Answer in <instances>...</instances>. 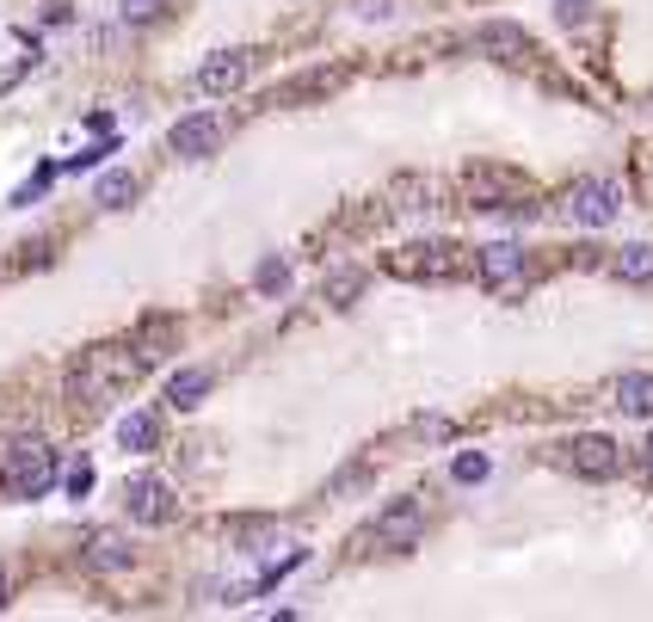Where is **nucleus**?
<instances>
[{
	"mask_svg": "<svg viewBox=\"0 0 653 622\" xmlns=\"http://www.w3.org/2000/svg\"><path fill=\"white\" fill-rule=\"evenodd\" d=\"M0 487H7V499H44L56 487V451L44 437H19L0 463Z\"/></svg>",
	"mask_w": 653,
	"mask_h": 622,
	"instance_id": "1",
	"label": "nucleus"
},
{
	"mask_svg": "<svg viewBox=\"0 0 653 622\" xmlns=\"http://www.w3.org/2000/svg\"><path fill=\"white\" fill-rule=\"evenodd\" d=\"M142 358H130V352H80V364L68 370V395H75V407H99L106 395H118L136 376Z\"/></svg>",
	"mask_w": 653,
	"mask_h": 622,
	"instance_id": "2",
	"label": "nucleus"
},
{
	"mask_svg": "<svg viewBox=\"0 0 653 622\" xmlns=\"http://www.w3.org/2000/svg\"><path fill=\"white\" fill-rule=\"evenodd\" d=\"M561 210H567L579 229H605V222L622 216V186H617V179H605V173H591V179H574Z\"/></svg>",
	"mask_w": 653,
	"mask_h": 622,
	"instance_id": "3",
	"label": "nucleus"
},
{
	"mask_svg": "<svg viewBox=\"0 0 653 622\" xmlns=\"http://www.w3.org/2000/svg\"><path fill=\"white\" fill-rule=\"evenodd\" d=\"M222 142H229V118L222 111H191V118L173 124V155H186V160H210Z\"/></svg>",
	"mask_w": 653,
	"mask_h": 622,
	"instance_id": "4",
	"label": "nucleus"
},
{
	"mask_svg": "<svg viewBox=\"0 0 653 622\" xmlns=\"http://www.w3.org/2000/svg\"><path fill=\"white\" fill-rule=\"evenodd\" d=\"M475 271H482L487 290H512V284H524L530 253L518 241H487V247H475Z\"/></svg>",
	"mask_w": 653,
	"mask_h": 622,
	"instance_id": "5",
	"label": "nucleus"
},
{
	"mask_svg": "<svg viewBox=\"0 0 653 622\" xmlns=\"http://www.w3.org/2000/svg\"><path fill=\"white\" fill-rule=\"evenodd\" d=\"M567 468H574V475H586V481H610V475L622 468V451L610 444L605 432H586V437H574V444H567Z\"/></svg>",
	"mask_w": 653,
	"mask_h": 622,
	"instance_id": "6",
	"label": "nucleus"
},
{
	"mask_svg": "<svg viewBox=\"0 0 653 622\" xmlns=\"http://www.w3.org/2000/svg\"><path fill=\"white\" fill-rule=\"evenodd\" d=\"M425 536V506L420 499H395L389 512H376V543L383 548H413Z\"/></svg>",
	"mask_w": 653,
	"mask_h": 622,
	"instance_id": "7",
	"label": "nucleus"
},
{
	"mask_svg": "<svg viewBox=\"0 0 653 622\" xmlns=\"http://www.w3.org/2000/svg\"><path fill=\"white\" fill-rule=\"evenodd\" d=\"M247 75H253V56H247V49H217V56H203L198 87H203L210 99H222V93H234V87H247Z\"/></svg>",
	"mask_w": 653,
	"mask_h": 622,
	"instance_id": "8",
	"label": "nucleus"
},
{
	"mask_svg": "<svg viewBox=\"0 0 653 622\" xmlns=\"http://www.w3.org/2000/svg\"><path fill=\"white\" fill-rule=\"evenodd\" d=\"M124 506H130L136 524H167L173 518V487L155 481V475H136V481L124 487Z\"/></svg>",
	"mask_w": 653,
	"mask_h": 622,
	"instance_id": "9",
	"label": "nucleus"
},
{
	"mask_svg": "<svg viewBox=\"0 0 653 622\" xmlns=\"http://www.w3.org/2000/svg\"><path fill=\"white\" fill-rule=\"evenodd\" d=\"M475 49H482V56H494V63H518V56H530V37H524V25L487 19V25H475Z\"/></svg>",
	"mask_w": 653,
	"mask_h": 622,
	"instance_id": "10",
	"label": "nucleus"
},
{
	"mask_svg": "<svg viewBox=\"0 0 653 622\" xmlns=\"http://www.w3.org/2000/svg\"><path fill=\"white\" fill-rule=\"evenodd\" d=\"M173 345H179V321H173V314H148V321H136V333H130V352H136V358H167Z\"/></svg>",
	"mask_w": 653,
	"mask_h": 622,
	"instance_id": "11",
	"label": "nucleus"
},
{
	"mask_svg": "<svg viewBox=\"0 0 653 622\" xmlns=\"http://www.w3.org/2000/svg\"><path fill=\"white\" fill-rule=\"evenodd\" d=\"M87 567H93V574H118V567H130V536L124 530H93V536H87Z\"/></svg>",
	"mask_w": 653,
	"mask_h": 622,
	"instance_id": "12",
	"label": "nucleus"
},
{
	"mask_svg": "<svg viewBox=\"0 0 653 622\" xmlns=\"http://www.w3.org/2000/svg\"><path fill=\"white\" fill-rule=\"evenodd\" d=\"M210 382H217V370H203V364H186V370L167 376V401L173 407H198L203 395H210Z\"/></svg>",
	"mask_w": 653,
	"mask_h": 622,
	"instance_id": "13",
	"label": "nucleus"
},
{
	"mask_svg": "<svg viewBox=\"0 0 653 622\" xmlns=\"http://www.w3.org/2000/svg\"><path fill=\"white\" fill-rule=\"evenodd\" d=\"M617 407L622 413H635V420H653V376L648 370H629L617 382Z\"/></svg>",
	"mask_w": 653,
	"mask_h": 622,
	"instance_id": "14",
	"label": "nucleus"
},
{
	"mask_svg": "<svg viewBox=\"0 0 653 622\" xmlns=\"http://www.w3.org/2000/svg\"><path fill=\"white\" fill-rule=\"evenodd\" d=\"M155 437H161L155 413H124V420H118V444H124V451H155Z\"/></svg>",
	"mask_w": 653,
	"mask_h": 622,
	"instance_id": "15",
	"label": "nucleus"
},
{
	"mask_svg": "<svg viewBox=\"0 0 653 622\" xmlns=\"http://www.w3.org/2000/svg\"><path fill=\"white\" fill-rule=\"evenodd\" d=\"M610 265H617V278H622V284H653V247H648V241L622 247Z\"/></svg>",
	"mask_w": 653,
	"mask_h": 622,
	"instance_id": "16",
	"label": "nucleus"
},
{
	"mask_svg": "<svg viewBox=\"0 0 653 622\" xmlns=\"http://www.w3.org/2000/svg\"><path fill=\"white\" fill-rule=\"evenodd\" d=\"M130 198H136V179H130V173H106V179H99V191H93L99 210H124Z\"/></svg>",
	"mask_w": 653,
	"mask_h": 622,
	"instance_id": "17",
	"label": "nucleus"
},
{
	"mask_svg": "<svg viewBox=\"0 0 653 622\" xmlns=\"http://www.w3.org/2000/svg\"><path fill=\"white\" fill-rule=\"evenodd\" d=\"M118 13H124L130 25H148V19L167 13V0H118Z\"/></svg>",
	"mask_w": 653,
	"mask_h": 622,
	"instance_id": "18",
	"label": "nucleus"
},
{
	"mask_svg": "<svg viewBox=\"0 0 653 622\" xmlns=\"http://www.w3.org/2000/svg\"><path fill=\"white\" fill-rule=\"evenodd\" d=\"M358 290H364V278H358V271H340V278L326 284V302H340V309H345V302H352Z\"/></svg>",
	"mask_w": 653,
	"mask_h": 622,
	"instance_id": "19",
	"label": "nucleus"
},
{
	"mask_svg": "<svg viewBox=\"0 0 653 622\" xmlns=\"http://www.w3.org/2000/svg\"><path fill=\"white\" fill-rule=\"evenodd\" d=\"M456 481H463V487L487 481V456H475V451H468V456H456Z\"/></svg>",
	"mask_w": 653,
	"mask_h": 622,
	"instance_id": "20",
	"label": "nucleus"
},
{
	"mask_svg": "<svg viewBox=\"0 0 653 622\" xmlns=\"http://www.w3.org/2000/svg\"><path fill=\"white\" fill-rule=\"evenodd\" d=\"M253 284H259V290H284V284H290V271H284L278 259H265V265H259V278H253Z\"/></svg>",
	"mask_w": 653,
	"mask_h": 622,
	"instance_id": "21",
	"label": "nucleus"
},
{
	"mask_svg": "<svg viewBox=\"0 0 653 622\" xmlns=\"http://www.w3.org/2000/svg\"><path fill=\"white\" fill-rule=\"evenodd\" d=\"M87 493H93V468L80 463L75 475H68V499H87Z\"/></svg>",
	"mask_w": 653,
	"mask_h": 622,
	"instance_id": "22",
	"label": "nucleus"
},
{
	"mask_svg": "<svg viewBox=\"0 0 653 622\" xmlns=\"http://www.w3.org/2000/svg\"><path fill=\"white\" fill-rule=\"evenodd\" d=\"M352 13H358V19H389V13H395V0H358Z\"/></svg>",
	"mask_w": 653,
	"mask_h": 622,
	"instance_id": "23",
	"label": "nucleus"
},
{
	"mask_svg": "<svg viewBox=\"0 0 653 622\" xmlns=\"http://www.w3.org/2000/svg\"><path fill=\"white\" fill-rule=\"evenodd\" d=\"M561 19L574 25V19H586V0H561Z\"/></svg>",
	"mask_w": 653,
	"mask_h": 622,
	"instance_id": "24",
	"label": "nucleus"
},
{
	"mask_svg": "<svg viewBox=\"0 0 653 622\" xmlns=\"http://www.w3.org/2000/svg\"><path fill=\"white\" fill-rule=\"evenodd\" d=\"M641 463H648V475H653V437H648V444H641Z\"/></svg>",
	"mask_w": 653,
	"mask_h": 622,
	"instance_id": "25",
	"label": "nucleus"
},
{
	"mask_svg": "<svg viewBox=\"0 0 653 622\" xmlns=\"http://www.w3.org/2000/svg\"><path fill=\"white\" fill-rule=\"evenodd\" d=\"M7 591H13V579H7V567H0V604H7Z\"/></svg>",
	"mask_w": 653,
	"mask_h": 622,
	"instance_id": "26",
	"label": "nucleus"
}]
</instances>
